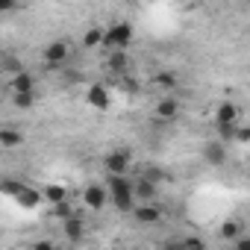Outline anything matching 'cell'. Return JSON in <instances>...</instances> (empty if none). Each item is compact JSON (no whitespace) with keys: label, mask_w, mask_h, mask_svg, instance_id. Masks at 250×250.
<instances>
[{"label":"cell","mask_w":250,"mask_h":250,"mask_svg":"<svg viewBox=\"0 0 250 250\" xmlns=\"http://www.w3.org/2000/svg\"><path fill=\"white\" fill-rule=\"evenodd\" d=\"M106 186H109V197H112L115 209L133 215V209H136V203H139L133 180H130L127 174H109V183H106Z\"/></svg>","instance_id":"6da1fadb"},{"label":"cell","mask_w":250,"mask_h":250,"mask_svg":"<svg viewBox=\"0 0 250 250\" xmlns=\"http://www.w3.org/2000/svg\"><path fill=\"white\" fill-rule=\"evenodd\" d=\"M3 191H6L9 197H15V203H21V206H27V209H36V206L44 200V191H36L33 186L15 183V180H6V183H3Z\"/></svg>","instance_id":"7a4b0ae2"},{"label":"cell","mask_w":250,"mask_h":250,"mask_svg":"<svg viewBox=\"0 0 250 250\" xmlns=\"http://www.w3.org/2000/svg\"><path fill=\"white\" fill-rule=\"evenodd\" d=\"M133 42V27L127 24V21H118V24H112V27H106V39H103V47H109V50H124Z\"/></svg>","instance_id":"3957f363"},{"label":"cell","mask_w":250,"mask_h":250,"mask_svg":"<svg viewBox=\"0 0 250 250\" xmlns=\"http://www.w3.org/2000/svg\"><path fill=\"white\" fill-rule=\"evenodd\" d=\"M83 203L88 206V209H94V212H100L106 203H112V197H109V186H85V191H83Z\"/></svg>","instance_id":"277c9868"},{"label":"cell","mask_w":250,"mask_h":250,"mask_svg":"<svg viewBox=\"0 0 250 250\" xmlns=\"http://www.w3.org/2000/svg\"><path fill=\"white\" fill-rule=\"evenodd\" d=\"M42 56H44V62H47L50 68H59V65H65V62L71 59V44H68V42H50Z\"/></svg>","instance_id":"5b68a950"},{"label":"cell","mask_w":250,"mask_h":250,"mask_svg":"<svg viewBox=\"0 0 250 250\" xmlns=\"http://www.w3.org/2000/svg\"><path fill=\"white\" fill-rule=\"evenodd\" d=\"M133 218H136L139 224L150 227V224H159V221H162V209L156 206V200H145V203H136Z\"/></svg>","instance_id":"8992f818"},{"label":"cell","mask_w":250,"mask_h":250,"mask_svg":"<svg viewBox=\"0 0 250 250\" xmlns=\"http://www.w3.org/2000/svg\"><path fill=\"white\" fill-rule=\"evenodd\" d=\"M103 168H106V174H127L130 171V153L127 150H112L103 159Z\"/></svg>","instance_id":"52a82bcc"},{"label":"cell","mask_w":250,"mask_h":250,"mask_svg":"<svg viewBox=\"0 0 250 250\" xmlns=\"http://www.w3.org/2000/svg\"><path fill=\"white\" fill-rule=\"evenodd\" d=\"M85 100H88V106H91V109H97V112H106V109H109V103H112V97H109L106 85H100V83L88 85V91H85Z\"/></svg>","instance_id":"ba28073f"},{"label":"cell","mask_w":250,"mask_h":250,"mask_svg":"<svg viewBox=\"0 0 250 250\" xmlns=\"http://www.w3.org/2000/svg\"><path fill=\"white\" fill-rule=\"evenodd\" d=\"M9 88H12V94H27V91H33L36 88V77L30 74V71H15L12 74V80H9Z\"/></svg>","instance_id":"9c48e42d"},{"label":"cell","mask_w":250,"mask_h":250,"mask_svg":"<svg viewBox=\"0 0 250 250\" xmlns=\"http://www.w3.org/2000/svg\"><path fill=\"white\" fill-rule=\"evenodd\" d=\"M227 124H238V106L229 100L215 109V127H227Z\"/></svg>","instance_id":"30bf717a"},{"label":"cell","mask_w":250,"mask_h":250,"mask_svg":"<svg viewBox=\"0 0 250 250\" xmlns=\"http://www.w3.org/2000/svg\"><path fill=\"white\" fill-rule=\"evenodd\" d=\"M177 112H180V103H177L174 97H162V100L156 103V118L171 121V118H177Z\"/></svg>","instance_id":"8fae6325"},{"label":"cell","mask_w":250,"mask_h":250,"mask_svg":"<svg viewBox=\"0 0 250 250\" xmlns=\"http://www.w3.org/2000/svg\"><path fill=\"white\" fill-rule=\"evenodd\" d=\"M103 39H106V30H103V27H91V30H85V36H83V47H100Z\"/></svg>","instance_id":"7c38bea8"},{"label":"cell","mask_w":250,"mask_h":250,"mask_svg":"<svg viewBox=\"0 0 250 250\" xmlns=\"http://www.w3.org/2000/svg\"><path fill=\"white\" fill-rule=\"evenodd\" d=\"M44 200L53 203V206H59V203L68 200V191H65L62 186H47V188H44Z\"/></svg>","instance_id":"4fadbf2b"},{"label":"cell","mask_w":250,"mask_h":250,"mask_svg":"<svg viewBox=\"0 0 250 250\" xmlns=\"http://www.w3.org/2000/svg\"><path fill=\"white\" fill-rule=\"evenodd\" d=\"M21 142H24V136H21L18 130H12V127H6L3 133H0V145H3L6 150H9V147H18Z\"/></svg>","instance_id":"5bb4252c"},{"label":"cell","mask_w":250,"mask_h":250,"mask_svg":"<svg viewBox=\"0 0 250 250\" xmlns=\"http://www.w3.org/2000/svg\"><path fill=\"white\" fill-rule=\"evenodd\" d=\"M65 235H68L71 241H77V238L83 235V221L74 218V215H68V218H65Z\"/></svg>","instance_id":"9a60e30c"},{"label":"cell","mask_w":250,"mask_h":250,"mask_svg":"<svg viewBox=\"0 0 250 250\" xmlns=\"http://www.w3.org/2000/svg\"><path fill=\"white\" fill-rule=\"evenodd\" d=\"M241 229H244L241 221H224V224H221V235H224L227 241H235V238L241 235Z\"/></svg>","instance_id":"2e32d148"},{"label":"cell","mask_w":250,"mask_h":250,"mask_svg":"<svg viewBox=\"0 0 250 250\" xmlns=\"http://www.w3.org/2000/svg\"><path fill=\"white\" fill-rule=\"evenodd\" d=\"M206 159H209V162H215V165H221V162H224V145H221V142H215V145L206 150Z\"/></svg>","instance_id":"e0dca14e"},{"label":"cell","mask_w":250,"mask_h":250,"mask_svg":"<svg viewBox=\"0 0 250 250\" xmlns=\"http://www.w3.org/2000/svg\"><path fill=\"white\" fill-rule=\"evenodd\" d=\"M174 83H177V80H174V74H159V77L153 80V85H156V88H162V91H171V88H174Z\"/></svg>","instance_id":"ac0fdd59"},{"label":"cell","mask_w":250,"mask_h":250,"mask_svg":"<svg viewBox=\"0 0 250 250\" xmlns=\"http://www.w3.org/2000/svg\"><path fill=\"white\" fill-rule=\"evenodd\" d=\"M12 100H15V106L30 109V106H33V91H27V94H12Z\"/></svg>","instance_id":"d6986e66"},{"label":"cell","mask_w":250,"mask_h":250,"mask_svg":"<svg viewBox=\"0 0 250 250\" xmlns=\"http://www.w3.org/2000/svg\"><path fill=\"white\" fill-rule=\"evenodd\" d=\"M15 6H18V0H0V12H3V15H9Z\"/></svg>","instance_id":"ffe728a7"},{"label":"cell","mask_w":250,"mask_h":250,"mask_svg":"<svg viewBox=\"0 0 250 250\" xmlns=\"http://www.w3.org/2000/svg\"><path fill=\"white\" fill-rule=\"evenodd\" d=\"M232 247H235V250H250V238H244V235H238V238L232 241Z\"/></svg>","instance_id":"44dd1931"},{"label":"cell","mask_w":250,"mask_h":250,"mask_svg":"<svg viewBox=\"0 0 250 250\" xmlns=\"http://www.w3.org/2000/svg\"><path fill=\"white\" fill-rule=\"evenodd\" d=\"M238 142H250V127H244V130H238Z\"/></svg>","instance_id":"7402d4cb"}]
</instances>
